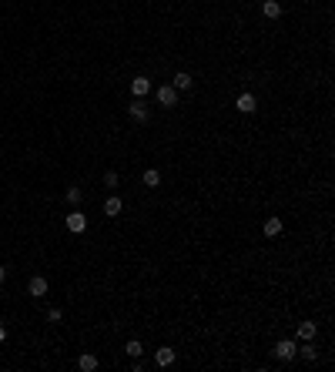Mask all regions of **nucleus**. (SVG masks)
<instances>
[{"mask_svg":"<svg viewBox=\"0 0 335 372\" xmlns=\"http://www.w3.org/2000/svg\"><path fill=\"white\" fill-rule=\"evenodd\" d=\"M64 225H67V232H74V235H80V232H88V215H80L77 208L71 211L64 218Z\"/></svg>","mask_w":335,"mask_h":372,"instance_id":"4","label":"nucleus"},{"mask_svg":"<svg viewBox=\"0 0 335 372\" xmlns=\"http://www.w3.org/2000/svg\"><path fill=\"white\" fill-rule=\"evenodd\" d=\"M191 84H194L191 74H188V71H178V74H175V81H171V88L181 94V91H191Z\"/></svg>","mask_w":335,"mask_h":372,"instance_id":"8","label":"nucleus"},{"mask_svg":"<svg viewBox=\"0 0 335 372\" xmlns=\"http://www.w3.org/2000/svg\"><path fill=\"white\" fill-rule=\"evenodd\" d=\"M64 198H67L71 205H77L80 198H84V194H80V188H67V191H64Z\"/></svg>","mask_w":335,"mask_h":372,"instance_id":"18","label":"nucleus"},{"mask_svg":"<svg viewBox=\"0 0 335 372\" xmlns=\"http://www.w3.org/2000/svg\"><path fill=\"white\" fill-rule=\"evenodd\" d=\"M235 107H238L241 114H252V111H255V107H258V97H255V94H248V91H245V94H238V101H235Z\"/></svg>","mask_w":335,"mask_h":372,"instance_id":"6","label":"nucleus"},{"mask_svg":"<svg viewBox=\"0 0 335 372\" xmlns=\"http://www.w3.org/2000/svg\"><path fill=\"white\" fill-rule=\"evenodd\" d=\"M27 292H31L34 299H44V295H47V278H44V275H34L31 285H27Z\"/></svg>","mask_w":335,"mask_h":372,"instance_id":"7","label":"nucleus"},{"mask_svg":"<svg viewBox=\"0 0 335 372\" xmlns=\"http://www.w3.org/2000/svg\"><path fill=\"white\" fill-rule=\"evenodd\" d=\"M298 356H302L305 362H315V359H319V349H315V339H309V342H305V346L298 349Z\"/></svg>","mask_w":335,"mask_h":372,"instance_id":"13","label":"nucleus"},{"mask_svg":"<svg viewBox=\"0 0 335 372\" xmlns=\"http://www.w3.org/2000/svg\"><path fill=\"white\" fill-rule=\"evenodd\" d=\"M124 349H128V356H131V359H141V352H144V346H141V342H137V339H131V342H128V346H124Z\"/></svg>","mask_w":335,"mask_h":372,"instance_id":"16","label":"nucleus"},{"mask_svg":"<svg viewBox=\"0 0 335 372\" xmlns=\"http://www.w3.org/2000/svg\"><path fill=\"white\" fill-rule=\"evenodd\" d=\"M121 208H124V202H121L118 194H114V198H107V202H104V215H107V218H118V215H121Z\"/></svg>","mask_w":335,"mask_h":372,"instance_id":"10","label":"nucleus"},{"mask_svg":"<svg viewBox=\"0 0 335 372\" xmlns=\"http://www.w3.org/2000/svg\"><path fill=\"white\" fill-rule=\"evenodd\" d=\"M154 362H158L161 365V369H164V365H171V362H175V349H158V352H154Z\"/></svg>","mask_w":335,"mask_h":372,"instance_id":"14","label":"nucleus"},{"mask_svg":"<svg viewBox=\"0 0 335 372\" xmlns=\"http://www.w3.org/2000/svg\"><path fill=\"white\" fill-rule=\"evenodd\" d=\"M61 319H64V316H61V308H47V322H61Z\"/></svg>","mask_w":335,"mask_h":372,"instance_id":"20","label":"nucleus"},{"mask_svg":"<svg viewBox=\"0 0 335 372\" xmlns=\"http://www.w3.org/2000/svg\"><path fill=\"white\" fill-rule=\"evenodd\" d=\"M131 94H134V97H148V94H151V81H148L144 74H137L134 81H131Z\"/></svg>","mask_w":335,"mask_h":372,"instance_id":"5","label":"nucleus"},{"mask_svg":"<svg viewBox=\"0 0 335 372\" xmlns=\"http://www.w3.org/2000/svg\"><path fill=\"white\" fill-rule=\"evenodd\" d=\"M4 282H7V268L0 265V285H4Z\"/></svg>","mask_w":335,"mask_h":372,"instance_id":"21","label":"nucleus"},{"mask_svg":"<svg viewBox=\"0 0 335 372\" xmlns=\"http://www.w3.org/2000/svg\"><path fill=\"white\" fill-rule=\"evenodd\" d=\"M118 171H107V175H104V185H107V188H118Z\"/></svg>","mask_w":335,"mask_h":372,"instance_id":"19","label":"nucleus"},{"mask_svg":"<svg viewBox=\"0 0 335 372\" xmlns=\"http://www.w3.org/2000/svg\"><path fill=\"white\" fill-rule=\"evenodd\" d=\"M315 335H319V325H315V322H298V339H302V342L315 339Z\"/></svg>","mask_w":335,"mask_h":372,"instance_id":"12","label":"nucleus"},{"mask_svg":"<svg viewBox=\"0 0 335 372\" xmlns=\"http://www.w3.org/2000/svg\"><path fill=\"white\" fill-rule=\"evenodd\" d=\"M144 185H148V188H158L161 185V171L158 168H148V171H144Z\"/></svg>","mask_w":335,"mask_h":372,"instance_id":"15","label":"nucleus"},{"mask_svg":"<svg viewBox=\"0 0 335 372\" xmlns=\"http://www.w3.org/2000/svg\"><path fill=\"white\" fill-rule=\"evenodd\" d=\"M77 365H80V372H94V369H97V359H94V356H80Z\"/></svg>","mask_w":335,"mask_h":372,"instance_id":"17","label":"nucleus"},{"mask_svg":"<svg viewBox=\"0 0 335 372\" xmlns=\"http://www.w3.org/2000/svg\"><path fill=\"white\" fill-rule=\"evenodd\" d=\"M4 339H7V325L0 322V342H4Z\"/></svg>","mask_w":335,"mask_h":372,"instance_id":"22","label":"nucleus"},{"mask_svg":"<svg viewBox=\"0 0 335 372\" xmlns=\"http://www.w3.org/2000/svg\"><path fill=\"white\" fill-rule=\"evenodd\" d=\"M128 118H131V121H137V124H144L148 118H151V111H148V104H144V97H134V101H131Z\"/></svg>","mask_w":335,"mask_h":372,"instance_id":"3","label":"nucleus"},{"mask_svg":"<svg viewBox=\"0 0 335 372\" xmlns=\"http://www.w3.org/2000/svg\"><path fill=\"white\" fill-rule=\"evenodd\" d=\"M154 101H158L161 107H175L178 104V91L171 88V84H161V88L154 91Z\"/></svg>","mask_w":335,"mask_h":372,"instance_id":"2","label":"nucleus"},{"mask_svg":"<svg viewBox=\"0 0 335 372\" xmlns=\"http://www.w3.org/2000/svg\"><path fill=\"white\" fill-rule=\"evenodd\" d=\"M262 14L268 17V20H278V17H282V4H278V0H265V4H262Z\"/></svg>","mask_w":335,"mask_h":372,"instance_id":"11","label":"nucleus"},{"mask_svg":"<svg viewBox=\"0 0 335 372\" xmlns=\"http://www.w3.org/2000/svg\"><path fill=\"white\" fill-rule=\"evenodd\" d=\"M271 352H275V359H278V362H292V359L298 356V346L292 339H278Z\"/></svg>","mask_w":335,"mask_h":372,"instance_id":"1","label":"nucleus"},{"mask_svg":"<svg viewBox=\"0 0 335 372\" xmlns=\"http://www.w3.org/2000/svg\"><path fill=\"white\" fill-rule=\"evenodd\" d=\"M282 228H285V225H282V218H278V215H271V218H265L262 232L268 235V238H275V235H282Z\"/></svg>","mask_w":335,"mask_h":372,"instance_id":"9","label":"nucleus"}]
</instances>
